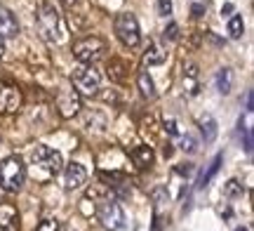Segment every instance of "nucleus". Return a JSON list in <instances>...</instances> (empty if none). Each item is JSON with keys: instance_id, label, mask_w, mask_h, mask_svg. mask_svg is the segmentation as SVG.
<instances>
[{"instance_id": "nucleus-6", "label": "nucleus", "mask_w": 254, "mask_h": 231, "mask_svg": "<svg viewBox=\"0 0 254 231\" xmlns=\"http://www.w3.org/2000/svg\"><path fill=\"white\" fill-rule=\"evenodd\" d=\"M116 36L125 47H136L141 40V31H139V21L134 14H118L116 17Z\"/></svg>"}, {"instance_id": "nucleus-34", "label": "nucleus", "mask_w": 254, "mask_h": 231, "mask_svg": "<svg viewBox=\"0 0 254 231\" xmlns=\"http://www.w3.org/2000/svg\"><path fill=\"white\" fill-rule=\"evenodd\" d=\"M236 231H247V229H245V227H240V229H236Z\"/></svg>"}, {"instance_id": "nucleus-33", "label": "nucleus", "mask_w": 254, "mask_h": 231, "mask_svg": "<svg viewBox=\"0 0 254 231\" xmlns=\"http://www.w3.org/2000/svg\"><path fill=\"white\" fill-rule=\"evenodd\" d=\"M195 2H205V5H207V0H195Z\"/></svg>"}, {"instance_id": "nucleus-3", "label": "nucleus", "mask_w": 254, "mask_h": 231, "mask_svg": "<svg viewBox=\"0 0 254 231\" xmlns=\"http://www.w3.org/2000/svg\"><path fill=\"white\" fill-rule=\"evenodd\" d=\"M104 52H106V43L99 36H87L73 43V57L80 64H94Z\"/></svg>"}, {"instance_id": "nucleus-18", "label": "nucleus", "mask_w": 254, "mask_h": 231, "mask_svg": "<svg viewBox=\"0 0 254 231\" xmlns=\"http://www.w3.org/2000/svg\"><path fill=\"white\" fill-rule=\"evenodd\" d=\"M59 106H62V113H64V116H71V113L78 111L80 99H78V94H75V92H71L68 97H62V99H59Z\"/></svg>"}, {"instance_id": "nucleus-1", "label": "nucleus", "mask_w": 254, "mask_h": 231, "mask_svg": "<svg viewBox=\"0 0 254 231\" xmlns=\"http://www.w3.org/2000/svg\"><path fill=\"white\" fill-rule=\"evenodd\" d=\"M31 163H33V167L36 170H40L43 172V177H57L59 175V170H62L64 165V158L59 151H55V149L50 147H36L33 151H31Z\"/></svg>"}, {"instance_id": "nucleus-9", "label": "nucleus", "mask_w": 254, "mask_h": 231, "mask_svg": "<svg viewBox=\"0 0 254 231\" xmlns=\"http://www.w3.org/2000/svg\"><path fill=\"white\" fill-rule=\"evenodd\" d=\"M87 182V170L80 165V163H71V165L66 167V175H64V184L66 189H80L82 184Z\"/></svg>"}, {"instance_id": "nucleus-32", "label": "nucleus", "mask_w": 254, "mask_h": 231, "mask_svg": "<svg viewBox=\"0 0 254 231\" xmlns=\"http://www.w3.org/2000/svg\"><path fill=\"white\" fill-rule=\"evenodd\" d=\"M73 2H78V0H64V5H73Z\"/></svg>"}, {"instance_id": "nucleus-23", "label": "nucleus", "mask_w": 254, "mask_h": 231, "mask_svg": "<svg viewBox=\"0 0 254 231\" xmlns=\"http://www.w3.org/2000/svg\"><path fill=\"white\" fill-rule=\"evenodd\" d=\"M243 139H245V151H247V154H252L254 139H252V130H250V128H245V132H243Z\"/></svg>"}, {"instance_id": "nucleus-4", "label": "nucleus", "mask_w": 254, "mask_h": 231, "mask_svg": "<svg viewBox=\"0 0 254 231\" xmlns=\"http://www.w3.org/2000/svg\"><path fill=\"white\" fill-rule=\"evenodd\" d=\"M73 87L78 90V94H97L101 85V76L99 71L92 64H82L78 69H73Z\"/></svg>"}, {"instance_id": "nucleus-26", "label": "nucleus", "mask_w": 254, "mask_h": 231, "mask_svg": "<svg viewBox=\"0 0 254 231\" xmlns=\"http://www.w3.org/2000/svg\"><path fill=\"white\" fill-rule=\"evenodd\" d=\"M182 147H184V151H189V154H193L195 151V142H193V137H182Z\"/></svg>"}, {"instance_id": "nucleus-13", "label": "nucleus", "mask_w": 254, "mask_h": 231, "mask_svg": "<svg viewBox=\"0 0 254 231\" xmlns=\"http://www.w3.org/2000/svg\"><path fill=\"white\" fill-rule=\"evenodd\" d=\"M165 59H167V50L160 43H151V45L146 47V52H144L146 66H158V64H163Z\"/></svg>"}, {"instance_id": "nucleus-7", "label": "nucleus", "mask_w": 254, "mask_h": 231, "mask_svg": "<svg viewBox=\"0 0 254 231\" xmlns=\"http://www.w3.org/2000/svg\"><path fill=\"white\" fill-rule=\"evenodd\" d=\"M99 222L106 227L109 231H118L123 229V224H125V213H123V208H120L116 201H104L99 205Z\"/></svg>"}, {"instance_id": "nucleus-28", "label": "nucleus", "mask_w": 254, "mask_h": 231, "mask_svg": "<svg viewBox=\"0 0 254 231\" xmlns=\"http://www.w3.org/2000/svg\"><path fill=\"white\" fill-rule=\"evenodd\" d=\"M165 130H167L170 135H177V123H174V120H167V123H165Z\"/></svg>"}, {"instance_id": "nucleus-25", "label": "nucleus", "mask_w": 254, "mask_h": 231, "mask_svg": "<svg viewBox=\"0 0 254 231\" xmlns=\"http://www.w3.org/2000/svg\"><path fill=\"white\" fill-rule=\"evenodd\" d=\"M38 231H59V224H57V220H45V222H40Z\"/></svg>"}, {"instance_id": "nucleus-29", "label": "nucleus", "mask_w": 254, "mask_h": 231, "mask_svg": "<svg viewBox=\"0 0 254 231\" xmlns=\"http://www.w3.org/2000/svg\"><path fill=\"white\" fill-rule=\"evenodd\" d=\"M252 99H254V94H252V92H247V99H245V106H247V113H252Z\"/></svg>"}, {"instance_id": "nucleus-12", "label": "nucleus", "mask_w": 254, "mask_h": 231, "mask_svg": "<svg viewBox=\"0 0 254 231\" xmlns=\"http://www.w3.org/2000/svg\"><path fill=\"white\" fill-rule=\"evenodd\" d=\"M200 90L198 85V66L195 64H186L184 66V92L189 97H195Z\"/></svg>"}, {"instance_id": "nucleus-10", "label": "nucleus", "mask_w": 254, "mask_h": 231, "mask_svg": "<svg viewBox=\"0 0 254 231\" xmlns=\"http://www.w3.org/2000/svg\"><path fill=\"white\" fill-rule=\"evenodd\" d=\"M0 231H19V215L14 205H0Z\"/></svg>"}, {"instance_id": "nucleus-27", "label": "nucleus", "mask_w": 254, "mask_h": 231, "mask_svg": "<svg viewBox=\"0 0 254 231\" xmlns=\"http://www.w3.org/2000/svg\"><path fill=\"white\" fill-rule=\"evenodd\" d=\"M177 172H179V175H186V177H189L190 172H193V165H179V167H177Z\"/></svg>"}, {"instance_id": "nucleus-21", "label": "nucleus", "mask_w": 254, "mask_h": 231, "mask_svg": "<svg viewBox=\"0 0 254 231\" xmlns=\"http://www.w3.org/2000/svg\"><path fill=\"white\" fill-rule=\"evenodd\" d=\"M224 196L226 198H240L243 196V184L238 179H228L226 186H224Z\"/></svg>"}, {"instance_id": "nucleus-5", "label": "nucleus", "mask_w": 254, "mask_h": 231, "mask_svg": "<svg viewBox=\"0 0 254 231\" xmlns=\"http://www.w3.org/2000/svg\"><path fill=\"white\" fill-rule=\"evenodd\" d=\"M38 28L47 40H57L59 36V12L52 0H40L38 7Z\"/></svg>"}, {"instance_id": "nucleus-15", "label": "nucleus", "mask_w": 254, "mask_h": 231, "mask_svg": "<svg viewBox=\"0 0 254 231\" xmlns=\"http://www.w3.org/2000/svg\"><path fill=\"white\" fill-rule=\"evenodd\" d=\"M221 163H224V156H221V154H217V156L212 158V163L207 165V170H202V175L198 177V189H205V186L209 184V179H212V177L219 172Z\"/></svg>"}, {"instance_id": "nucleus-17", "label": "nucleus", "mask_w": 254, "mask_h": 231, "mask_svg": "<svg viewBox=\"0 0 254 231\" xmlns=\"http://www.w3.org/2000/svg\"><path fill=\"white\" fill-rule=\"evenodd\" d=\"M233 87V71L231 69H221L217 74V90L221 94H228Z\"/></svg>"}, {"instance_id": "nucleus-11", "label": "nucleus", "mask_w": 254, "mask_h": 231, "mask_svg": "<svg viewBox=\"0 0 254 231\" xmlns=\"http://www.w3.org/2000/svg\"><path fill=\"white\" fill-rule=\"evenodd\" d=\"M19 36L17 17L7 7H0V38H14Z\"/></svg>"}, {"instance_id": "nucleus-8", "label": "nucleus", "mask_w": 254, "mask_h": 231, "mask_svg": "<svg viewBox=\"0 0 254 231\" xmlns=\"http://www.w3.org/2000/svg\"><path fill=\"white\" fill-rule=\"evenodd\" d=\"M21 106V90L17 85L0 87V113H14Z\"/></svg>"}, {"instance_id": "nucleus-22", "label": "nucleus", "mask_w": 254, "mask_h": 231, "mask_svg": "<svg viewBox=\"0 0 254 231\" xmlns=\"http://www.w3.org/2000/svg\"><path fill=\"white\" fill-rule=\"evenodd\" d=\"M158 9L163 17H170L172 14V0H158Z\"/></svg>"}, {"instance_id": "nucleus-30", "label": "nucleus", "mask_w": 254, "mask_h": 231, "mask_svg": "<svg viewBox=\"0 0 254 231\" xmlns=\"http://www.w3.org/2000/svg\"><path fill=\"white\" fill-rule=\"evenodd\" d=\"M231 12H233V5H226V7L221 9V14H231Z\"/></svg>"}, {"instance_id": "nucleus-19", "label": "nucleus", "mask_w": 254, "mask_h": 231, "mask_svg": "<svg viewBox=\"0 0 254 231\" xmlns=\"http://www.w3.org/2000/svg\"><path fill=\"white\" fill-rule=\"evenodd\" d=\"M243 31H245V24H243V17L240 14H233V17L228 19V36L238 40V38H243Z\"/></svg>"}, {"instance_id": "nucleus-2", "label": "nucleus", "mask_w": 254, "mask_h": 231, "mask_svg": "<svg viewBox=\"0 0 254 231\" xmlns=\"http://www.w3.org/2000/svg\"><path fill=\"white\" fill-rule=\"evenodd\" d=\"M26 179V167L21 163V158L9 156L0 163V186L5 191H17Z\"/></svg>"}, {"instance_id": "nucleus-14", "label": "nucleus", "mask_w": 254, "mask_h": 231, "mask_svg": "<svg viewBox=\"0 0 254 231\" xmlns=\"http://www.w3.org/2000/svg\"><path fill=\"white\" fill-rule=\"evenodd\" d=\"M132 160H134V165L141 167V170L151 167L153 165V149L151 147H136L134 151H132Z\"/></svg>"}, {"instance_id": "nucleus-31", "label": "nucleus", "mask_w": 254, "mask_h": 231, "mask_svg": "<svg viewBox=\"0 0 254 231\" xmlns=\"http://www.w3.org/2000/svg\"><path fill=\"white\" fill-rule=\"evenodd\" d=\"M5 55V45H2V38H0V57Z\"/></svg>"}, {"instance_id": "nucleus-24", "label": "nucleus", "mask_w": 254, "mask_h": 231, "mask_svg": "<svg viewBox=\"0 0 254 231\" xmlns=\"http://www.w3.org/2000/svg\"><path fill=\"white\" fill-rule=\"evenodd\" d=\"M165 38H167V40H177V38H179V26H177L174 21L165 28Z\"/></svg>"}, {"instance_id": "nucleus-16", "label": "nucleus", "mask_w": 254, "mask_h": 231, "mask_svg": "<svg viewBox=\"0 0 254 231\" xmlns=\"http://www.w3.org/2000/svg\"><path fill=\"white\" fill-rule=\"evenodd\" d=\"M198 125H200V132H202V139H205L207 144L217 139V120L212 118V116H202V118L198 120Z\"/></svg>"}, {"instance_id": "nucleus-20", "label": "nucleus", "mask_w": 254, "mask_h": 231, "mask_svg": "<svg viewBox=\"0 0 254 231\" xmlns=\"http://www.w3.org/2000/svg\"><path fill=\"white\" fill-rule=\"evenodd\" d=\"M139 90L144 97H155V85L148 74H139Z\"/></svg>"}]
</instances>
